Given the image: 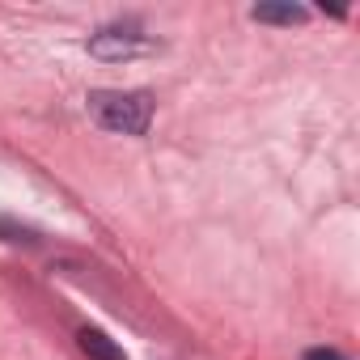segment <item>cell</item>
<instances>
[{
  "label": "cell",
  "mask_w": 360,
  "mask_h": 360,
  "mask_svg": "<svg viewBox=\"0 0 360 360\" xmlns=\"http://www.w3.org/2000/svg\"><path fill=\"white\" fill-rule=\"evenodd\" d=\"M77 343H81V352H85L89 360H127V352H123L106 330H98V326L77 330Z\"/></svg>",
  "instance_id": "3"
},
{
  "label": "cell",
  "mask_w": 360,
  "mask_h": 360,
  "mask_svg": "<svg viewBox=\"0 0 360 360\" xmlns=\"http://www.w3.org/2000/svg\"><path fill=\"white\" fill-rule=\"evenodd\" d=\"M250 18L255 22H267V26H301V22H309V9L305 5H292V0H280V5H255Z\"/></svg>",
  "instance_id": "4"
},
{
  "label": "cell",
  "mask_w": 360,
  "mask_h": 360,
  "mask_svg": "<svg viewBox=\"0 0 360 360\" xmlns=\"http://www.w3.org/2000/svg\"><path fill=\"white\" fill-rule=\"evenodd\" d=\"M0 238H5V242H13V246H39V233H34L30 225H18V221H9V217H0Z\"/></svg>",
  "instance_id": "5"
},
{
  "label": "cell",
  "mask_w": 360,
  "mask_h": 360,
  "mask_svg": "<svg viewBox=\"0 0 360 360\" xmlns=\"http://www.w3.org/2000/svg\"><path fill=\"white\" fill-rule=\"evenodd\" d=\"M144 51H153V39L136 34L131 26H106L89 39V56H98V60H131Z\"/></svg>",
  "instance_id": "2"
},
{
  "label": "cell",
  "mask_w": 360,
  "mask_h": 360,
  "mask_svg": "<svg viewBox=\"0 0 360 360\" xmlns=\"http://www.w3.org/2000/svg\"><path fill=\"white\" fill-rule=\"evenodd\" d=\"M305 360H347L343 352H335V347H309L305 352Z\"/></svg>",
  "instance_id": "6"
},
{
  "label": "cell",
  "mask_w": 360,
  "mask_h": 360,
  "mask_svg": "<svg viewBox=\"0 0 360 360\" xmlns=\"http://www.w3.org/2000/svg\"><path fill=\"white\" fill-rule=\"evenodd\" d=\"M89 115L119 136H144L153 123V94L148 89H94Z\"/></svg>",
  "instance_id": "1"
}]
</instances>
